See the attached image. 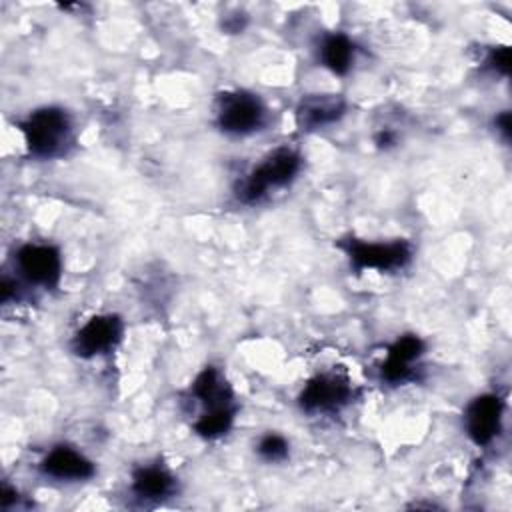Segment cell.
<instances>
[{
    "label": "cell",
    "instance_id": "17",
    "mask_svg": "<svg viewBox=\"0 0 512 512\" xmlns=\"http://www.w3.org/2000/svg\"><path fill=\"white\" fill-rule=\"evenodd\" d=\"M494 126H496V132L508 142L510 140V112H500L494 118Z\"/></svg>",
    "mask_w": 512,
    "mask_h": 512
},
{
    "label": "cell",
    "instance_id": "12",
    "mask_svg": "<svg viewBox=\"0 0 512 512\" xmlns=\"http://www.w3.org/2000/svg\"><path fill=\"white\" fill-rule=\"evenodd\" d=\"M426 346L422 342V338L414 336V334H406L400 336L386 354V360L380 366V374L382 380L390 382V384H398V382H406L412 376V364L416 360L422 358Z\"/></svg>",
    "mask_w": 512,
    "mask_h": 512
},
{
    "label": "cell",
    "instance_id": "13",
    "mask_svg": "<svg viewBox=\"0 0 512 512\" xmlns=\"http://www.w3.org/2000/svg\"><path fill=\"white\" fill-rule=\"evenodd\" d=\"M132 492L140 500L160 502L176 492V478L160 464H142L132 472Z\"/></svg>",
    "mask_w": 512,
    "mask_h": 512
},
{
    "label": "cell",
    "instance_id": "5",
    "mask_svg": "<svg viewBox=\"0 0 512 512\" xmlns=\"http://www.w3.org/2000/svg\"><path fill=\"white\" fill-rule=\"evenodd\" d=\"M124 334V322L116 314L92 316L72 338V352L80 358H94L114 350Z\"/></svg>",
    "mask_w": 512,
    "mask_h": 512
},
{
    "label": "cell",
    "instance_id": "19",
    "mask_svg": "<svg viewBox=\"0 0 512 512\" xmlns=\"http://www.w3.org/2000/svg\"><path fill=\"white\" fill-rule=\"evenodd\" d=\"M394 140H396V136H394V132H390V130H382V132L376 136V144H378L380 148H386V146L394 144Z\"/></svg>",
    "mask_w": 512,
    "mask_h": 512
},
{
    "label": "cell",
    "instance_id": "15",
    "mask_svg": "<svg viewBox=\"0 0 512 512\" xmlns=\"http://www.w3.org/2000/svg\"><path fill=\"white\" fill-rule=\"evenodd\" d=\"M256 450H258V456L266 462H282L290 454V444L284 436L268 432L260 438Z\"/></svg>",
    "mask_w": 512,
    "mask_h": 512
},
{
    "label": "cell",
    "instance_id": "9",
    "mask_svg": "<svg viewBox=\"0 0 512 512\" xmlns=\"http://www.w3.org/2000/svg\"><path fill=\"white\" fill-rule=\"evenodd\" d=\"M192 396L202 404V414L236 412L234 392L222 372L214 366H206L190 386Z\"/></svg>",
    "mask_w": 512,
    "mask_h": 512
},
{
    "label": "cell",
    "instance_id": "18",
    "mask_svg": "<svg viewBox=\"0 0 512 512\" xmlns=\"http://www.w3.org/2000/svg\"><path fill=\"white\" fill-rule=\"evenodd\" d=\"M16 500H18V492L12 488V486H8L6 482L2 484V492H0V506L6 510V508H10L12 504H16Z\"/></svg>",
    "mask_w": 512,
    "mask_h": 512
},
{
    "label": "cell",
    "instance_id": "7",
    "mask_svg": "<svg viewBox=\"0 0 512 512\" xmlns=\"http://www.w3.org/2000/svg\"><path fill=\"white\" fill-rule=\"evenodd\" d=\"M352 388L348 378L340 374H318L298 396V404L304 412H334L350 402Z\"/></svg>",
    "mask_w": 512,
    "mask_h": 512
},
{
    "label": "cell",
    "instance_id": "4",
    "mask_svg": "<svg viewBox=\"0 0 512 512\" xmlns=\"http://www.w3.org/2000/svg\"><path fill=\"white\" fill-rule=\"evenodd\" d=\"M338 246L346 252L356 272H362L366 268L392 272L404 268L412 260V244L406 240L366 242L358 238H346Z\"/></svg>",
    "mask_w": 512,
    "mask_h": 512
},
{
    "label": "cell",
    "instance_id": "11",
    "mask_svg": "<svg viewBox=\"0 0 512 512\" xmlns=\"http://www.w3.org/2000/svg\"><path fill=\"white\" fill-rule=\"evenodd\" d=\"M346 112V102L340 94H310L304 96L296 108V124L310 132L340 120Z\"/></svg>",
    "mask_w": 512,
    "mask_h": 512
},
{
    "label": "cell",
    "instance_id": "3",
    "mask_svg": "<svg viewBox=\"0 0 512 512\" xmlns=\"http://www.w3.org/2000/svg\"><path fill=\"white\" fill-rule=\"evenodd\" d=\"M266 106L248 90H230L216 100V124L230 136H248L264 126Z\"/></svg>",
    "mask_w": 512,
    "mask_h": 512
},
{
    "label": "cell",
    "instance_id": "1",
    "mask_svg": "<svg viewBox=\"0 0 512 512\" xmlns=\"http://www.w3.org/2000/svg\"><path fill=\"white\" fill-rule=\"evenodd\" d=\"M26 148L36 158L62 156L72 144V120L66 110L58 106H44L20 122Z\"/></svg>",
    "mask_w": 512,
    "mask_h": 512
},
{
    "label": "cell",
    "instance_id": "10",
    "mask_svg": "<svg viewBox=\"0 0 512 512\" xmlns=\"http://www.w3.org/2000/svg\"><path fill=\"white\" fill-rule=\"evenodd\" d=\"M40 472L62 482H82L96 474V466L80 450L58 444L40 462Z\"/></svg>",
    "mask_w": 512,
    "mask_h": 512
},
{
    "label": "cell",
    "instance_id": "2",
    "mask_svg": "<svg viewBox=\"0 0 512 512\" xmlns=\"http://www.w3.org/2000/svg\"><path fill=\"white\" fill-rule=\"evenodd\" d=\"M302 158L296 150L280 146L272 150L256 168H252L244 180L236 186V198L244 204H254L270 188L288 186L300 172Z\"/></svg>",
    "mask_w": 512,
    "mask_h": 512
},
{
    "label": "cell",
    "instance_id": "16",
    "mask_svg": "<svg viewBox=\"0 0 512 512\" xmlns=\"http://www.w3.org/2000/svg\"><path fill=\"white\" fill-rule=\"evenodd\" d=\"M486 64H488L494 72H498V74H502V76H508V72H510V48H508V46H498V48H494V50L490 52Z\"/></svg>",
    "mask_w": 512,
    "mask_h": 512
},
{
    "label": "cell",
    "instance_id": "6",
    "mask_svg": "<svg viewBox=\"0 0 512 512\" xmlns=\"http://www.w3.org/2000/svg\"><path fill=\"white\" fill-rule=\"evenodd\" d=\"M20 274L42 288H56L62 278V258L58 248L50 244H24L16 252Z\"/></svg>",
    "mask_w": 512,
    "mask_h": 512
},
{
    "label": "cell",
    "instance_id": "8",
    "mask_svg": "<svg viewBox=\"0 0 512 512\" xmlns=\"http://www.w3.org/2000/svg\"><path fill=\"white\" fill-rule=\"evenodd\" d=\"M502 412H504V402L498 394L476 396L466 406V412H464V428L468 438L478 446L490 444L500 432Z\"/></svg>",
    "mask_w": 512,
    "mask_h": 512
},
{
    "label": "cell",
    "instance_id": "14",
    "mask_svg": "<svg viewBox=\"0 0 512 512\" xmlns=\"http://www.w3.org/2000/svg\"><path fill=\"white\" fill-rule=\"evenodd\" d=\"M320 60L330 72L344 76L352 68V62H354L352 40L342 32H334V34L326 36L320 46Z\"/></svg>",
    "mask_w": 512,
    "mask_h": 512
}]
</instances>
